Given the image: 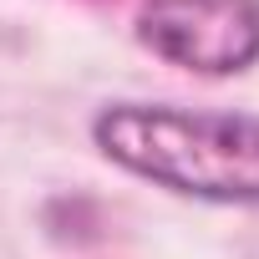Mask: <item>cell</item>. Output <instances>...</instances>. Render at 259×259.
Wrapping results in <instances>:
<instances>
[{"label":"cell","mask_w":259,"mask_h":259,"mask_svg":"<svg viewBox=\"0 0 259 259\" xmlns=\"http://www.w3.org/2000/svg\"><path fill=\"white\" fill-rule=\"evenodd\" d=\"M92 143L168 193L259 208V117L249 112L112 102L92 117Z\"/></svg>","instance_id":"6da1fadb"},{"label":"cell","mask_w":259,"mask_h":259,"mask_svg":"<svg viewBox=\"0 0 259 259\" xmlns=\"http://www.w3.org/2000/svg\"><path fill=\"white\" fill-rule=\"evenodd\" d=\"M138 41L198 76H234L259 61V0H148Z\"/></svg>","instance_id":"7a4b0ae2"}]
</instances>
